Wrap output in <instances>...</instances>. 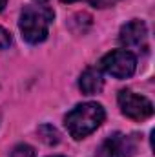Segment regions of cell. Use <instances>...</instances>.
<instances>
[{"instance_id": "6da1fadb", "label": "cell", "mask_w": 155, "mask_h": 157, "mask_svg": "<svg viewBox=\"0 0 155 157\" xmlns=\"http://www.w3.org/2000/svg\"><path fill=\"white\" fill-rule=\"evenodd\" d=\"M106 119V112L99 102H82L77 104L64 119V124L73 139H84L93 133Z\"/></svg>"}, {"instance_id": "7a4b0ae2", "label": "cell", "mask_w": 155, "mask_h": 157, "mask_svg": "<svg viewBox=\"0 0 155 157\" xmlns=\"http://www.w3.org/2000/svg\"><path fill=\"white\" fill-rule=\"evenodd\" d=\"M53 18H55V11L49 6H26L18 20L22 39L33 46L44 42L47 39V29Z\"/></svg>"}, {"instance_id": "3957f363", "label": "cell", "mask_w": 155, "mask_h": 157, "mask_svg": "<svg viewBox=\"0 0 155 157\" xmlns=\"http://www.w3.org/2000/svg\"><path fill=\"white\" fill-rule=\"evenodd\" d=\"M100 70L115 78H128L137 70V57L128 49H113L100 59Z\"/></svg>"}, {"instance_id": "277c9868", "label": "cell", "mask_w": 155, "mask_h": 157, "mask_svg": "<svg viewBox=\"0 0 155 157\" xmlns=\"http://www.w3.org/2000/svg\"><path fill=\"white\" fill-rule=\"evenodd\" d=\"M117 99H119L120 112L128 119L144 121L153 115V102L144 95H139L131 90H120Z\"/></svg>"}, {"instance_id": "5b68a950", "label": "cell", "mask_w": 155, "mask_h": 157, "mask_svg": "<svg viewBox=\"0 0 155 157\" xmlns=\"http://www.w3.org/2000/svg\"><path fill=\"white\" fill-rule=\"evenodd\" d=\"M135 152V143L124 133L110 135L99 148L97 157H131Z\"/></svg>"}, {"instance_id": "8992f818", "label": "cell", "mask_w": 155, "mask_h": 157, "mask_svg": "<svg viewBox=\"0 0 155 157\" xmlns=\"http://www.w3.org/2000/svg\"><path fill=\"white\" fill-rule=\"evenodd\" d=\"M119 40L126 48H146L148 40V28L142 20H130L120 28Z\"/></svg>"}, {"instance_id": "52a82bcc", "label": "cell", "mask_w": 155, "mask_h": 157, "mask_svg": "<svg viewBox=\"0 0 155 157\" xmlns=\"http://www.w3.org/2000/svg\"><path fill=\"white\" fill-rule=\"evenodd\" d=\"M78 88L84 95H97L102 91L104 88V78L100 70L97 68H88L82 71V75L78 78Z\"/></svg>"}, {"instance_id": "ba28073f", "label": "cell", "mask_w": 155, "mask_h": 157, "mask_svg": "<svg viewBox=\"0 0 155 157\" xmlns=\"http://www.w3.org/2000/svg\"><path fill=\"white\" fill-rule=\"evenodd\" d=\"M37 133H39L40 141L46 143V144H49V146L60 143V133H59V130H57L53 124H40L39 130H37Z\"/></svg>"}, {"instance_id": "9c48e42d", "label": "cell", "mask_w": 155, "mask_h": 157, "mask_svg": "<svg viewBox=\"0 0 155 157\" xmlns=\"http://www.w3.org/2000/svg\"><path fill=\"white\" fill-rule=\"evenodd\" d=\"M11 157H37V152L31 144H26V143H20L17 146H13L11 150Z\"/></svg>"}, {"instance_id": "30bf717a", "label": "cell", "mask_w": 155, "mask_h": 157, "mask_svg": "<svg viewBox=\"0 0 155 157\" xmlns=\"http://www.w3.org/2000/svg\"><path fill=\"white\" fill-rule=\"evenodd\" d=\"M11 42H13V40H11L9 31L0 26V49H7V48L11 46Z\"/></svg>"}, {"instance_id": "8fae6325", "label": "cell", "mask_w": 155, "mask_h": 157, "mask_svg": "<svg viewBox=\"0 0 155 157\" xmlns=\"http://www.w3.org/2000/svg\"><path fill=\"white\" fill-rule=\"evenodd\" d=\"M93 7H99V9H102V7H110V6H113L115 2L119 0H88Z\"/></svg>"}, {"instance_id": "7c38bea8", "label": "cell", "mask_w": 155, "mask_h": 157, "mask_svg": "<svg viewBox=\"0 0 155 157\" xmlns=\"http://www.w3.org/2000/svg\"><path fill=\"white\" fill-rule=\"evenodd\" d=\"M6 4H7V0H0V11H4V7H6Z\"/></svg>"}, {"instance_id": "4fadbf2b", "label": "cell", "mask_w": 155, "mask_h": 157, "mask_svg": "<svg viewBox=\"0 0 155 157\" xmlns=\"http://www.w3.org/2000/svg\"><path fill=\"white\" fill-rule=\"evenodd\" d=\"M37 2H39V6H47L49 0H37Z\"/></svg>"}, {"instance_id": "5bb4252c", "label": "cell", "mask_w": 155, "mask_h": 157, "mask_svg": "<svg viewBox=\"0 0 155 157\" xmlns=\"http://www.w3.org/2000/svg\"><path fill=\"white\" fill-rule=\"evenodd\" d=\"M60 2H64V4H71V2H78V0H60Z\"/></svg>"}, {"instance_id": "9a60e30c", "label": "cell", "mask_w": 155, "mask_h": 157, "mask_svg": "<svg viewBox=\"0 0 155 157\" xmlns=\"http://www.w3.org/2000/svg\"><path fill=\"white\" fill-rule=\"evenodd\" d=\"M51 157H64V155H51Z\"/></svg>"}]
</instances>
